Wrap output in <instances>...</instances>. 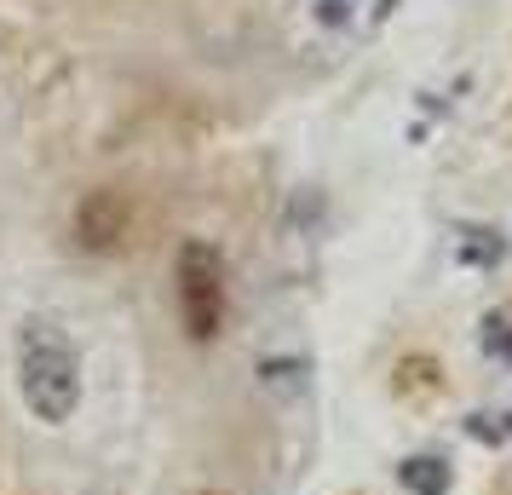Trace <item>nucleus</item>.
<instances>
[{
    "label": "nucleus",
    "instance_id": "obj_1",
    "mask_svg": "<svg viewBox=\"0 0 512 495\" xmlns=\"http://www.w3.org/2000/svg\"><path fill=\"white\" fill-rule=\"evenodd\" d=\"M18 386H24V403L41 421L58 426L75 415V403H81V357H75L70 334L58 323L29 317L18 329Z\"/></svg>",
    "mask_w": 512,
    "mask_h": 495
},
{
    "label": "nucleus",
    "instance_id": "obj_2",
    "mask_svg": "<svg viewBox=\"0 0 512 495\" xmlns=\"http://www.w3.org/2000/svg\"><path fill=\"white\" fill-rule=\"evenodd\" d=\"M231 311V271L213 242H185L179 248V317L190 340H219Z\"/></svg>",
    "mask_w": 512,
    "mask_h": 495
},
{
    "label": "nucleus",
    "instance_id": "obj_3",
    "mask_svg": "<svg viewBox=\"0 0 512 495\" xmlns=\"http://www.w3.org/2000/svg\"><path fill=\"white\" fill-rule=\"evenodd\" d=\"M133 231V202L121 196V190H93L81 213H75V236H81V248L87 254H110L121 248V236Z\"/></svg>",
    "mask_w": 512,
    "mask_h": 495
}]
</instances>
